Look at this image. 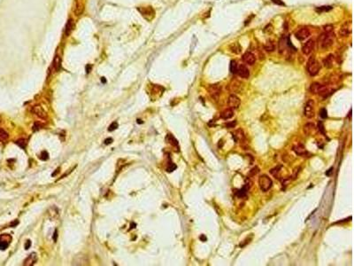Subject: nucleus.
<instances>
[{"label":"nucleus","instance_id":"obj_55","mask_svg":"<svg viewBox=\"0 0 354 266\" xmlns=\"http://www.w3.org/2000/svg\"><path fill=\"white\" fill-rule=\"evenodd\" d=\"M137 123H143V122H141V120H137Z\"/></svg>","mask_w":354,"mask_h":266},{"label":"nucleus","instance_id":"obj_27","mask_svg":"<svg viewBox=\"0 0 354 266\" xmlns=\"http://www.w3.org/2000/svg\"><path fill=\"white\" fill-rule=\"evenodd\" d=\"M166 140L168 141V143L171 144L172 146H178V141L175 139V138H174L172 134H168V135L166 136Z\"/></svg>","mask_w":354,"mask_h":266},{"label":"nucleus","instance_id":"obj_44","mask_svg":"<svg viewBox=\"0 0 354 266\" xmlns=\"http://www.w3.org/2000/svg\"><path fill=\"white\" fill-rule=\"evenodd\" d=\"M236 121L231 122V123H227L225 124V126H226L227 128H229V129H230V128H234V127L236 126Z\"/></svg>","mask_w":354,"mask_h":266},{"label":"nucleus","instance_id":"obj_12","mask_svg":"<svg viewBox=\"0 0 354 266\" xmlns=\"http://www.w3.org/2000/svg\"><path fill=\"white\" fill-rule=\"evenodd\" d=\"M351 33V23L350 22H345L342 26V28L339 30V35L343 37H345V36H348Z\"/></svg>","mask_w":354,"mask_h":266},{"label":"nucleus","instance_id":"obj_51","mask_svg":"<svg viewBox=\"0 0 354 266\" xmlns=\"http://www.w3.org/2000/svg\"><path fill=\"white\" fill-rule=\"evenodd\" d=\"M57 237H58V231H55L54 235H53V240H54V241L57 240Z\"/></svg>","mask_w":354,"mask_h":266},{"label":"nucleus","instance_id":"obj_21","mask_svg":"<svg viewBox=\"0 0 354 266\" xmlns=\"http://www.w3.org/2000/svg\"><path fill=\"white\" fill-rule=\"evenodd\" d=\"M333 62H334V55L333 54H329L328 57H326L323 60V64L327 68H330L333 67Z\"/></svg>","mask_w":354,"mask_h":266},{"label":"nucleus","instance_id":"obj_14","mask_svg":"<svg viewBox=\"0 0 354 266\" xmlns=\"http://www.w3.org/2000/svg\"><path fill=\"white\" fill-rule=\"evenodd\" d=\"M84 10V4L82 3V0H76L75 2V6H74V13L75 15L79 16L83 13Z\"/></svg>","mask_w":354,"mask_h":266},{"label":"nucleus","instance_id":"obj_34","mask_svg":"<svg viewBox=\"0 0 354 266\" xmlns=\"http://www.w3.org/2000/svg\"><path fill=\"white\" fill-rule=\"evenodd\" d=\"M39 158L42 161H47L48 159H49V153L46 152V151H43V152L41 153Z\"/></svg>","mask_w":354,"mask_h":266},{"label":"nucleus","instance_id":"obj_6","mask_svg":"<svg viewBox=\"0 0 354 266\" xmlns=\"http://www.w3.org/2000/svg\"><path fill=\"white\" fill-rule=\"evenodd\" d=\"M227 103H229V106L230 108L236 109V108H238L239 106H240V104H241V100H240V99L236 96V95L232 94V95H230V96H229Z\"/></svg>","mask_w":354,"mask_h":266},{"label":"nucleus","instance_id":"obj_24","mask_svg":"<svg viewBox=\"0 0 354 266\" xmlns=\"http://www.w3.org/2000/svg\"><path fill=\"white\" fill-rule=\"evenodd\" d=\"M265 50L266 52H272L275 50V45L272 40H268L265 45Z\"/></svg>","mask_w":354,"mask_h":266},{"label":"nucleus","instance_id":"obj_40","mask_svg":"<svg viewBox=\"0 0 354 266\" xmlns=\"http://www.w3.org/2000/svg\"><path fill=\"white\" fill-rule=\"evenodd\" d=\"M41 128H42V125H41L39 123H34V125H33L32 130L34 131H37V130H39Z\"/></svg>","mask_w":354,"mask_h":266},{"label":"nucleus","instance_id":"obj_45","mask_svg":"<svg viewBox=\"0 0 354 266\" xmlns=\"http://www.w3.org/2000/svg\"><path fill=\"white\" fill-rule=\"evenodd\" d=\"M274 4H277V6H285L284 2H282V0H271Z\"/></svg>","mask_w":354,"mask_h":266},{"label":"nucleus","instance_id":"obj_1","mask_svg":"<svg viewBox=\"0 0 354 266\" xmlns=\"http://www.w3.org/2000/svg\"><path fill=\"white\" fill-rule=\"evenodd\" d=\"M334 40H335V35L333 32H324L319 37L320 45H321V49H323V50H326V49L331 47L334 43Z\"/></svg>","mask_w":354,"mask_h":266},{"label":"nucleus","instance_id":"obj_39","mask_svg":"<svg viewBox=\"0 0 354 266\" xmlns=\"http://www.w3.org/2000/svg\"><path fill=\"white\" fill-rule=\"evenodd\" d=\"M320 115L322 119H326L328 117V114H327V110L325 108H322L321 110V113H320Z\"/></svg>","mask_w":354,"mask_h":266},{"label":"nucleus","instance_id":"obj_41","mask_svg":"<svg viewBox=\"0 0 354 266\" xmlns=\"http://www.w3.org/2000/svg\"><path fill=\"white\" fill-rule=\"evenodd\" d=\"M334 27L332 25H327L324 27V31L325 32H333Z\"/></svg>","mask_w":354,"mask_h":266},{"label":"nucleus","instance_id":"obj_7","mask_svg":"<svg viewBox=\"0 0 354 266\" xmlns=\"http://www.w3.org/2000/svg\"><path fill=\"white\" fill-rule=\"evenodd\" d=\"M236 74L238 75L240 77L244 78V79H248L249 76H250L249 69L244 65H242V64L239 65V66H237Z\"/></svg>","mask_w":354,"mask_h":266},{"label":"nucleus","instance_id":"obj_50","mask_svg":"<svg viewBox=\"0 0 354 266\" xmlns=\"http://www.w3.org/2000/svg\"><path fill=\"white\" fill-rule=\"evenodd\" d=\"M90 69H91V66L87 65V67H86V72H87V73H89V72H90Z\"/></svg>","mask_w":354,"mask_h":266},{"label":"nucleus","instance_id":"obj_16","mask_svg":"<svg viewBox=\"0 0 354 266\" xmlns=\"http://www.w3.org/2000/svg\"><path fill=\"white\" fill-rule=\"evenodd\" d=\"M233 138L236 140V142H242L244 140V133L243 130H237L232 133Z\"/></svg>","mask_w":354,"mask_h":266},{"label":"nucleus","instance_id":"obj_20","mask_svg":"<svg viewBox=\"0 0 354 266\" xmlns=\"http://www.w3.org/2000/svg\"><path fill=\"white\" fill-rule=\"evenodd\" d=\"M138 10L141 12L143 16H144L147 20H148V15H151V18L154 17V11L151 8V7H146V8H144V9L138 8Z\"/></svg>","mask_w":354,"mask_h":266},{"label":"nucleus","instance_id":"obj_46","mask_svg":"<svg viewBox=\"0 0 354 266\" xmlns=\"http://www.w3.org/2000/svg\"><path fill=\"white\" fill-rule=\"evenodd\" d=\"M299 171H300V168L299 167V168H297V169H295V170H294V173H293V179H296L297 177V175H299Z\"/></svg>","mask_w":354,"mask_h":266},{"label":"nucleus","instance_id":"obj_53","mask_svg":"<svg viewBox=\"0 0 354 266\" xmlns=\"http://www.w3.org/2000/svg\"><path fill=\"white\" fill-rule=\"evenodd\" d=\"M18 223H19V222H18V221H15V222H14V223H13V224H11V226H15V225H16V224H18Z\"/></svg>","mask_w":354,"mask_h":266},{"label":"nucleus","instance_id":"obj_18","mask_svg":"<svg viewBox=\"0 0 354 266\" xmlns=\"http://www.w3.org/2000/svg\"><path fill=\"white\" fill-rule=\"evenodd\" d=\"M234 116V111H233L232 108H227L225 109L224 111L221 112L220 114V118L224 119V120H227V119H230Z\"/></svg>","mask_w":354,"mask_h":266},{"label":"nucleus","instance_id":"obj_52","mask_svg":"<svg viewBox=\"0 0 354 266\" xmlns=\"http://www.w3.org/2000/svg\"><path fill=\"white\" fill-rule=\"evenodd\" d=\"M59 169H58L57 170H56V172H53V173H52V177H54V176H56V175L58 174V173H59Z\"/></svg>","mask_w":354,"mask_h":266},{"label":"nucleus","instance_id":"obj_32","mask_svg":"<svg viewBox=\"0 0 354 266\" xmlns=\"http://www.w3.org/2000/svg\"><path fill=\"white\" fill-rule=\"evenodd\" d=\"M285 45H286L285 39L282 37V38L280 40V42H279V52H280V53H282V52H283V51H284Z\"/></svg>","mask_w":354,"mask_h":266},{"label":"nucleus","instance_id":"obj_5","mask_svg":"<svg viewBox=\"0 0 354 266\" xmlns=\"http://www.w3.org/2000/svg\"><path fill=\"white\" fill-rule=\"evenodd\" d=\"M32 113L38 117L40 119H46L47 118V113L45 112L44 109L42 107L39 106V105H36V106L33 107L32 108Z\"/></svg>","mask_w":354,"mask_h":266},{"label":"nucleus","instance_id":"obj_23","mask_svg":"<svg viewBox=\"0 0 354 266\" xmlns=\"http://www.w3.org/2000/svg\"><path fill=\"white\" fill-rule=\"evenodd\" d=\"M314 130H315V126H314V124L312 123H306L304 126V132L306 134V135H310V134H312L314 131Z\"/></svg>","mask_w":354,"mask_h":266},{"label":"nucleus","instance_id":"obj_17","mask_svg":"<svg viewBox=\"0 0 354 266\" xmlns=\"http://www.w3.org/2000/svg\"><path fill=\"white\" fill-rule=\"evenodd\" d=\"M292 150L294 151L296 154L300 155V156H303L306 153V149H305V147L303 145H300V144L299 145H296L293 146Z\"/></svg>","mask_w":354,"mask_h":266},{"label":"nucleus","instance_id":"obj_28","mask_svg":"<svg viewBox=\"0 0 354 266\" xmlns=\"http://www.w3.org/2000/svg\"><path fill=\"white\" fill-rule=\"evenodd\" d=\"M15 144L17 146H20L21 148H22V149H25L27 142H26V139H24V138H20V139L15 141Z\"/></svg>","mask_w":354,"mask_h":266},{"label":"nucleus","instance_id":"obj_35","mask_svg":"<svg viewBox=\"0 0 354 266\" xmlns=\"http://www.w3.org/2000/svg\"><path fill=\"white\" fill-rule=\"evenodd\" d=\"M280 170H281V166H279V167H276V168H275V169H273V170L270 171V173H271V174H272V175L275 176V177H279V172H280Z\"/></svg>","mask_w":354,"mask_h":266},{"label":"nucleus","instance_id":"obj_22","mask_svg":"<svg viewBox=\"0 0 354 266\" xmlns=\"http://www.w3.org/2000/svg\"><path fill=\"white\" fill-rule=\"evenodd\" d=\"M74 21H73L72 19H69L67 23V25H66V29H65V34H66V36H69L70 34H71L73 29H74Z\"/></svg>","mask_w":354,"mask_h":266},{"label":"nucleus","instance_id":"obj_33","mask_svg":"<svg viewBox=\"0 0 354 266\" xmlns=\"http://www.w3.org/2000/svg\"><path fill=\"white\" fill-rule=\"evenodd\" d=\"M332 9H333V7L330 6H321V7H319V8H316V11L318 12V13H322V12H328V11H330V10H332Z\"/></svg>","mask_w":354,"mask_h":266},{"label":"nucleus","instance_id":"obj_30","mask_svg":"<svg viewBox=\"0 0 354 266\" xmlns=\"http://www.w3.org/2000/svg\"><path fill=\"white\" fill-rule=\"evenodd\" d=\"M8 138H9V134L7 133L4 129L0 128V138H1L2 140H6Z\"/></svg>","mask_w":354,"mask_h":266},{"label":"nucleus","instance_id":"obj_8","mask_svg":"<svg viewBox=\"0 0 354 266\" xmlns=\"http://www.w3.org/2000/svg\"><path fill=\"white\" fill-rule=\"evenodd\" d=\"M295 36L299 40L303 41V40H305V39H306L310 36V31L307 28H302L296 32Z\"/></svg>","mask_w":354,"mask_h":266},{"label":"nucleus","instance_id":"obj_13","mask_svg":"<svg viewBox=\"0 0 354 266\" xmlns=\"http://www.w3.org/2000/svg\"><path fill=\"white\" fill-rule=\"evenodd\" d=\"M209 92L212 95V97L217 98L220 96V92H221V87L219 84H212L209 87Z\"/></svg>","mask_w":354,"mask_h":266},{"label":"nucleus","instance_id":"obj_36","mask_svg":"<svg viewBox=\"0 0 354 266\" xmlns=\"http://www.w3.org/2000/svg\"><path fill=\"white\" fill-rule=\"evenodd\" d=\"M247 190L245 187H243V189H241V190H239L238 192H237V196L238 197H244V196H245L246 195V192H247Z\"/></svg>","mask_w":354,"mask_h":266},{"label":"nucleus","instance_id":"obj_31","mask_svg":"<svg viewBox=\"0 0 354 266\" xmlns=\"http://www.w3.org/2000/svg\"><path fill=\"white\" fill-rule=\"evenodd\" d=\"M9 243L10 241H6V240H2L0 239V250H6L9 246Z\"/></svg>","mask_w":354,"mask_h":266},{"label":"nucleus","instance_id":"obj_11","mask_svg":"<svg viewBox=\"0 0 354 266\" xmlns=\"http://www.w3.org/2000/svg\"><path fill=\"white\" fill-rule=\"evenodd\" d=\"M36 261H37V255H36V253H35V252L31 253L30 255L26 258L25 261H24L23 265H26V266L34 265L36 263Z\"/></svg>","mask_w":354,"mask_h":266},{"label":"nucleus","instance_id":"obj_19","mask_svg":"<svg viewBox=\"0 0 354 266\" xmlns=\"http://www.w3.org/2000/svg\"><path fill=\"white\" fill-rule=\"evenodd\" d=\"M48 215H49L50 218H52V219H53V220H55L56 218L59 217V209L56 208V207L53 206V207H52V208L49 209V210H48Z\"/></svg>","mask_w":354,"mask_h":266},{"label":"nucleus","instance_id":"obj_43","mask_svg":"<svg viewBox=\"0 0 354 266\" xmlns=\"http://www.w3.org/2000/svg\"><path fill=\"white\" fill-rule=\"evenodd\" d=\"M259 168L258 167H255V168H253L252 170L250 171V176H255V175H257L259 173Z\"/></svg>","mask_w":354,"mask_h":266},{"label":"nucleus","instance_id":"obj_2","mask_svg":"<svg viewBox=\"0 0 354 266\" xmlns=\"http://www.w3.org/2000/svg\"><path fill=\"white\" fill-rule=\"evenodd\" d=\"M320 70H321L320 63L314 58L310 59L308 63H307V71H308L309 75L312 76H314L320 72Z\"/></svg>","mask_w":354,"mask_h":266},{"label":"nucleus","instance_id":"obj_37","mask_svg":"<svg viewBox=\"0 0 354 266\" xmlns=\"http://www.w3.org/2000/svg\"><path fill=\"white\" fill-rule=\"evenodd\" d=\"M118 127H119V124H118L117 122H113V123H112L110 126H109L108 130L109 131H113V130H115L116 129L118 128Z\"/></svg>","mask_w":354,"mask_h":266},{"label":"nucleus","instance_id":"obj_9","mask_svg":"<svg viewBox=\"0 0 354 266\" xmlns=\"http://www.w3.org/2000/svg\"><path fill=\"white\" fill-rule=\"evenodd\" d=\"M314 49V42L313 40H309L303 45L302 52L305 55H309Z\"/></svg>","mask_w":354,"mask_h":266},{"label":"nucleus","instance_id":"obj_4","mask_svg":"<svg viewBox=\"0 0 354 266\" xmlns=\"http://www.w3.org/2000/svg\"><path fill=\"white\" fill-rule=\"evenodd\" d=\"M304 114L307 118H312L314 116V102L312 99H309L306 102L304 109Z\"/></svg>","mask_w":354,"mask_h":266},{"label":"nucleus","instance_id":"obj_10","mask_svg":"<svg viewBox=\"0 0 354 266\" xmlns=\"http://www.w3.org/2000/svg\"><path fill=\"white\" fill-rule=\"evenodd\" d=\"M243 60L248 65H253L256 61V58L253 53L247 52L243 55Z\"/></svg>","mask_w":354,"mask_h":266},{"label":"nucleus","instance_id":"obj_48","mask_svg":"<svg viewBox=\"0 0 354 266\" xmlns=\"http://www.w3.org/2000/svg\"><path fill=\"white\" fill-rule=\"evenodd\" d=\"M113 138H106V139L105 140V145H110V144H112L113 143Z\"/></svg>","mask_w":354,"mask_h":266},{"label":"nucleus","instance_id":"obj_29","mask_svg":"<svg viewBox=\"0 0 354 266\" xmlns=\"http://www.w3.org/2000/svg\"><path fill=\"white\" fill-rule=\"evenodd\" d=\"M229 69H230V71H231V73H233V74H236L237 65H236V62L235 61V60H232V61L230 62Z\"/></svg>","mask_w":354,"mask_h":266},{"label":"nucleus","instance_id":"obj_49","mask_svg":"<svg viewBox=\"0 0 354 266\" xmlns=\"http://www.w3.org/2000/svg\"><path fill=\"white\" fill-rule=\"evenodd\" d=\"M200 240L203 241V242H205V241H206V237H205V235H201L200 236Z\"/></svg>","mask_w":354,"mask_h":266},{"label":"nucleus","instance_id":"obj_38","mask_svg":"<svg viewBox=\"0 0 354 266\" xmlns=\"http://www.w3.org/2000/svg\"><path fill=\"white\" fill-rule=\"evenodd\" d=\"M318 130H319L320 132L323 134L324 136H326V133H325V130H324V125H323V123H322V122H319V123H318Z\"/></svg>","mask_w":354,"mask_h":266},{"label":"nucleus","instance_id":"obj_47","mask_svg":"<svg viewBox=\"0 0 354 266\" xmlns=\"http://www.w3.org/2000/svg\"><path fill=\"white\" fill-rule=\"evenodd\" d=\"M31 247V241L30 240H27L25 243V249H28Z\"/></svg>","mask_w":354,"mask_h":266},{"label":"nucleus","instance_id":"obj_56","mask_svg":"<svg viewBox=\"0 0 354 266\" xmlns=\"http://www.w3.org/2000/svg\"><path fill=\"white\" fill-rule=\"evenodd\" d=\"M102 82H103V83H105V79H104V77H102Z\"/></svg>","mask_w":354,"mask_h":266},{"label":"nucleus","instance_id":"obj_26","mask_svg":"<svg viewBox=\"0 0 354 266\" xmlns=\"http://www.w3.org/2000/svg\"><path fill=\"white\" fill-rule=\"evenodd\" d=\"M53 67H54L56 71H59L61 67V59H60L59 56H56L54 60H53Z\"/></svg>","mask_w":354,"mask_h":266},{"label":"nucleus","instance_id":"obj_25","mask_svg":"<svg viewBox=\"0 0 354 266\" xmlns=\"http://www.w3.org/2000/svg\"><path fill=\"white\" fill-rule=\"evenodd\" d=\"M230 50H231L232 52L236 53V54H238V53L241 52L242 51V47L240 46V45L238 43H234L230 45Z\"/></svg>","mask_w":354,"mask_h":266},{"label":"nucleus","instance_id":"obj_42","mask_svg":"<svg viewBox=\"0 0 354 266\" xmlns=\"http://www.w3.org/2000/svg\"><path fill=\"white\" fill-rule=\"evenodd\" d=\"M176 169V165L175 164H174V163H170L169 164V166H168V168L166 169V170L168 172H172V171H174V170Z\"/></svg>","mask_w":354,"mask_h":266},{"label":"nucleus","instance_id":"obj_54","mask_svg":"<svg viewBox=\"0 0 354 266\" xmlns=\"http://www.w3.org/2000/svg\"><path fill=\"white\" fill-rule=\"evenodd\" d=\"M332 170H333V169H332V168H331V169H330V170H329V171H328V172H326V175H328V176H329V174H330V172H331V171H332Z\"/></svg>","mask_w":354,"mask_h":266},{"label":"nucleus","instance_id":"obj_3","mask_svg":"<svg viewBox=\"0 0 354 266\" xmlns=\"http://www.w3.org/2000/svg\"><path fill=\"white\" fill-rule=\"evenodd\" d=\"M259 185L260 189L262 190V192H267L268 190L272 187L273 181L268 176L262 175V176H260L259 178Z\"/></svg>","mask_w":354,"mask_h":266},{"label":"nucleus","instance_id":"obj_15","mask_svg":"<svg viewBox=\"0 0 354 266\" xmlns=\"http://www.w3.org/2000/svg\"><path fill=\"white\" fill-rule=\"evenodd\" d=\"M323 87L324 85H321L319 83H313L310 86V91L313 94H320L322 90H323Z\"/></svg>","mask_w":354,"mask_h":266}]
</instances>
